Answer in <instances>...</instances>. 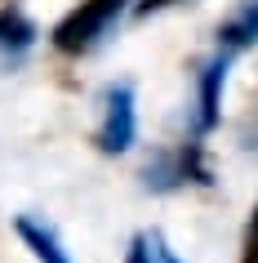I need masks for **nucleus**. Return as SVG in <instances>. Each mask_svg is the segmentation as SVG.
I'll return each instance as SVG.
<instances>
[{
    "label": "nucleus",
    "instance_id": "1",
    "mask_svg": "<svg viewBox=\"0 0 258 263\" xmlns=\"http://www.w3.org/2000/svg\"><path fill=\"white\" fill-rule=\"evenodd\" d=\"M125 5H129V0H81V5L54 27V45L63 49V54H81V49H89V45L111 27V18L121 14Z\"/></svg>",
    "mask_w": 258,
    "mask_h": 263
},
{
    "label": "nucleus",
    "instance_id": "2",
    "mask_svg": "<svg viewBox=\"0 0 258 263\" xmlns=\"http://www.w3.org/2000/svg\"><path fill=\"white\" fill-rule=\"evenodd\" d=\"M103 129H98V147L103 152H125L134 143V89L129 85H111L107 103H103Z\"/></svg>",
    "mask_w": 258,
    "mask_h": 263
},
{
    "label": "nucleus",
    "instance_id": "3",
    "mask_svg": "<svg viewBox=\"0 0 258 263\" xmlns=\"http://www.w3.org/2000/svg\"><path fill=\"white\" fill-rule=\"evenodd\" d=\"M218 41H223V49H249V45L258 41V0H245L241 9L218 27Z\"/></svg>",
    "mask_w": 258,
    "mask_h": 263
},
{
    "label": "nucleus",
    "instance_id": "4",
    "mask_svg": "<svg viewBox=\"0 0 258 263\" xmlns=\"http://www.w3.org/2000/svg\"><path fill=\"white\" fill-rule=\"evenodd\" d=\"M14 228H18V236L27 241V250L41 263H71L67 250H63V241L54 236V228H45V223H36V219H18Z\"/></svg>",
    "mask_w": 258,
    "mask_h": 263
},
{
    "label": "nucleus",
    "instance_id": "5",
    "mask_svg": "<svg viewBox=\"0 0 258 263\" xmlns=\"http://www.w3.org/2000/svg\"><path fill=\"white\" fill-rule=\"evenodd\" d=\"M36 41V27L23 9H0V49H27Z\"/></svg>",
    "mask_w": 258,
    "mask_h": 263
},
{
    "label": "nucleus",
    "instance_id": "6",
    "mask_svg": "<svg viewBox=\"0 0 258 263\" xmlns=\"http://www.w3.org/2000/svg\"><path fill=\"white\" fill-rule=\"evenodd\" d=\"M223 76H227V58H218V63H209L201 71V125L205 129L218 121V85H223Z\"/></svg>",
    "mask_w": 258,
    "mask_h": 263
},
{
    "label": "nucleus",
    "instance_id": "7",
    "mask_svg": "<svg viewBox=\"0 0 258 263\" xmlns=\"http://www.w3.org/2000/svg\"><path fill=\"white\" fill-rule=\"evenodd\" d=\"M241 263H258V205L249 214V228H245V250H241Z\"/></svg>",
    "mask_w": 258,
    "mask_h": 263
},
{
    "label": "nucleus",
    "instance_id": "8",
    "mask_svg": "<svg viewBox=\"0 0 258 263\" xmlns=\"http://www.w3.org/2000/svg\"><path fill=\"white\" fill-rule=\"evenodd\" d=\"M129 263H151V250H147V236H134V246H129Z\"/></svg>",
    "mask_w": 258,
    "mask_h": 263
},
{
    "label": "nucleus",
    "instance_id": "9",
    "mask_svg": "<svg viewBox=\"0 0 258 263\" xmlns=\"http://www.w3.org/2000/svg\"><path fill=\"white\" fill-rule=\"evenodd\" d=\"M165 5H174V0H138V14H156Z\"/></svg>",
    "mask_w": 258,
    "mask_h": 263
}]
</instances>
